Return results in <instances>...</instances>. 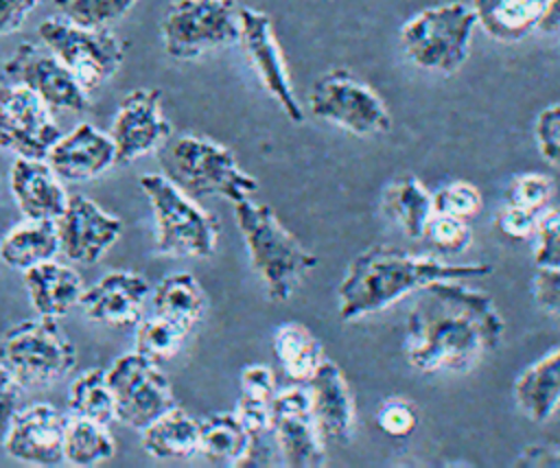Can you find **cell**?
<instances>
[{"label":"cell","instance_id":"obj_1","mask_svg":"<svg viewBox=\"0 0 560 468\" xmlns=\"http://www.w3.org/2000/svg\"><path fill=\"white\" fill-rule=\"evenodd\" d=\"M505 332L494 300L464 280H433L407 313L405 354L420 372H468Z\"/></svg>","mask_w":560,"mask_h":468},{"label":"cell","instance_id":"obj_2","mask_svg":"<svg viewBox=\"0 0 560 468\" xmlns=\"http://www.w3.org/2000/svg\"><path fill=\"white\" fill-rule=\"evenodd\" d=\"M492 273L490 265H448L392 245H372L354 256L337 286L343 321L374 315L433 280H470Z\"/></svg>","mask_w":560,"mask_h":468},{"label":"cell","instance_id":"obj_3","mask_svg":"<svg viewBox=\"0 0 560 468\" xmlns=\"http://www.w3.org/2000/svg\"><path fill=\"white\" fill-rule=\"evenodd\" d=\"M234 221L267 297L276 304L287 302L317 265V258L280 223L269 206L252 201V197L234 203Z\"/></svg>","mask_w":560,"mask_h":468},{"label":"cell","instance_id":"obj_4","mask_svg":"<svg viewBox=\"0 0 560 468\" xmlns=\"http://www.w3.org/2000/svg\"><path fill=\"white\" fill-rule=\"evenodd\" d=\"M160 164L164 175L192 199L219 195L238 203L258 190L256 177L238 166L236 155L210 138L186 133L166 140Z\"/></svg>","mask_w":560,"mask_h":468},{"label":"cell","instance_id":"obj_5","mask_svg":"<svg viewBox=\"0 0 560 468\" xmlns=\"http://www.w3.org/2000/svg\"><path fill=\"white\" fill-rule=\"evenodd\" d=\"M477 20L470 4L444 2L411 15L398 33L405 57L420 70L453 74L470 52Z\"/></svg>","mask_w":560,"mask_h":468},{"label":"cell","instance_id":"obj_6","mask_svg":"<svg viewBox=\"0 0 560 468\" xmlns=\"http://www.w3.org/2000/svg\"><path fill=\"white\" fill-rule=\"evenodd\" d=\"M140 186L149 197L155 221V247L177 258H208L214 254L219 223L166 175L147 173Z\"/></svg>","mask_w":560,"mask_h":468},{"label":"cell","instance_id":"obj_7","mask_svg":"<svg viewBox=\"0 0 560 468\" xmlns=\"http://www.w3.org/2000/svg\"><path fill=\"white\" fill-rule=\"evenodd\" d=\"M0 363L22 387L48 385L74 370L77 348L57 324V317L39 315V319H26L4 332Z\"/></svg>","mask_w":560,"mask_h":468},{"label":"cell","instance_id":"obj_8","mask_svg":"<svg viewBox=\"0 0 560 468\" xmlns=\"http://www.w3.org/2000/svg\"><path fill=\"white\" fill-rule=\"evenodd\" d=\"M308 112L354 136H381L392 127L383 98L348 70L335 68L317 77L306 98Z\"/></svg>","mask_w":560,"mask_h":468},{"label":"cell","instance_id":"obj_9","mask_svg":"<svg viewBox=\"0 0 560 468\" xmlns=\"http://www.w3.org/2000/svg\"><path fill=\"white\" fill-rule=\"evenodd\" d=\"M162 42L173 59H195L238 42V9L232 0H175L162 20Z\"/></svg>","mask_w":560,"mask_h":468},{"label":"cell","instance_id":"obj_10","mask_svg":"<svg viewBox=\"0 0 560 468\" xmlns=\"http://www.w3.org/2000/svg\"><path fill=\"white\" fill-rule=\"evenodd\" d=\"M37 33L85 92L101 87L122 66V46L107 28H85L70 20L48 17Z\"/></svg>","mask_w":560,"mask_h":468},{"label":"cell","instance_id":"obj_11","mask_svg":"<svg viewBox=\"0 0 560 468\" xmlns=\"http://www.w3.org/2000/svg\"><path fill=\"white\" fill-rule=\"evenodd\" d=\"M105 372L114 394L116 420L122 424L144 429L158 416L175 407L171 383L158 361L133 350L118 356Z\"/></svg>","mask_w":560,"mask_h":468},{"label":"cell","instance_id":"obj_12","mask_svg":"<svg viewBox=\"0 0 560 468\" xmlns=\"http://www.w3.org/2000/svg\"><path fill=\"white\" fill-rule=\"evenodd\" d=\"M238 42L265 92L278 103L291 122L304 120V109L293 92L289 68L280 50L273 22L265 11L238 9Z\"/></svg>","mask_w":560,"mask_h":468},{"label":"cell","instance_id":"obj_13","mask_svg":"<svg viewBox=\"0 0 560 468\" xmlns=\"http://www.w3.org/2000/svg\"><path fill=\"white\" fill-rule=\"evenodd\" d=\"M61 136L52 109L22 83H0V147L18 157L46 160Z\"/></svg>","mask_w":560,"mask_h":468},{"label":"cell","instance_id":"obj_14","mask_svg":"<svg viewBox=\"0 0 560 468\" xmlns=\"http://www.w3.org/2000/svg\"><path fill=\"white\" fill-rule=\"evenodd\" d=\"M2 72L9 81L33 90L52 112H85L90 105L88 92L79 85L72 72L50 50L46 52L31 42L18 46L4 61Z\"/></svg>","mask_w":560,"mask_h":468},{"label":"cell","instance_id":"obj_15","mask_svg":"<svg viewBox=\"0 0 560 468\" xmlns=\"http://www.w3.org/2000/svg\"><path fill=\"white\" fill-rule=\"evenodd\" d=\"M271 435L284 466L317 468L326 464V442L313 420L306 387L276 391L271 407Z\"/></svg>","mask_w":560,"mask_h":468},{"label":"cell","instance_id":"obj_16","mask_svg":"<svg viewBox=\"0 0 560 468\" xmlns=\"http://www.w3.org/2000/svg\"><path fill=\"white\" fill-rule=\"evenodd\" d=\"M168 136L171 125L162 114L160 90L140 87L120 101L109 129L118 164H129L136 157L155 151Z\"/></svg>","mask_w":560,"mask_h":468},{"label":"cell","instance_id":"obj_17","mask_svg":"<svg viewBox=\"0 0 560 468\" xmlns=\"http://www.w3.org/2000/svg\"><path fill=\"white\" fill-rule=\"evenodd\" d=\"M59 249L83 265L96 262L120 236L122 221L85 195H68L66 210L55 221Z\"/></svg>","mask_w":560,"mask_h":468},{"label":"cell","instance_id":"obj_18","mask_svg":"<svg viewBox=\"0 0 560 468\" xmlns=\"http://www.w3.org/2000/svg\"><path fill=\"white\" fill-rule=\"evenodd\" d=\"M66 416L48 402L18 409L2 442L9 457L28 466L52 468L63 464Z\"/></svg>","mask_w":560,"mask_h":468},{"label":"cell","instance_id":"obj_19","mask_svg":"<svg viewBox=\"0 0 560 468\" xmlns=\"http://www.w3.org/2000/svg\"><path fill=\"white\" fill-rule=\"evenodd\" d=\"M313 420L326 444H348L354 429V400L337 363L324 359L306 381Z\"/></svg>","mask_w":560,"mask_h":468},{"label":"cell","instance_id":"obj_20","mask_svg":"<svg viewBox=\"0 0 560 468\" xmlns=\"http://www.w3.org/2000/svg\"><path fill=\"white\" fill-rule=\"evenodd\" d=\"M46 162L59 179L88 182L116 164V149L109 133L81 122L70 133L57 138Z\"/></svg>","mask_w":560,"mask_h":468},{"label":"cell","instance_id":"obj_21","mask_svg":"<svg viewBox=\"0 0 560 468\" xmlns=\"http://www.w3.org/2000/svg\"><path fill=\"white\" fill-rule=\"evenodd\" d=\"M147 293L149 282L142 276L131 271H109L81 293L79 304L92 321L125 328L138 324Z\"/></svg>","mask_w":560,"mask_h":468},{"label":"cell","instance_id":"obj_22","mask_svg":"<svg viewBox=\"0 0 560 468\" xmlns=\"http://www.w3.org/2000/svg\"><path fill=\"white\" fill-rule=\"evenodd\" d=\"M13 199L26 219L57 221L68 203L59 177L44 160L18 157L9 173Z\"/></svg>","mask_w":560,"mask_h":468},{"label":"cell","instance_id":"obj_23","mask_svg":"<svg viewBox=\"0 0 560 468\" xmlns=\"http://www.w3.org/2000/svg\"><path fill=\"white\" fill-rule=\"evenodd\" d=\"M518 411L532 422H547L560 407V346L529 363L512 387Z\"/></svg>","mask_w":560,"mask_h":468},{"label":"cell","instance_id":"obj_24","mask_svg":"<svg viewBox=\"0 0 560 468\" xmlns=\"http://www.w3.org/2000/svg\"><path fill=\"white\" fill-rule=\"evenodd\" d=\"M24 284L28 291V300L37 315L44 317H61L74 304H79L83 293L81 276L61 262L44 260L24 271Z\"/></svg>","mask_w":560,"mask_h":468},{"label":"cell","instance_id":"obj_25","mask_svg":"<svg viewBox=\"0 0 560 468\" xmlns=\"http://www.w3.org/2000/svg\"><path fill=\"white\" fill-rule=\"evenodd\" d=\"M470 9L488 37L514 44L536 31L542 0H470Z\"/></svg>","mask_w":560,"mask_h":468},{"label":"cell","instance_id":"obj_26","mask_svg":"<svg viewBox=\"0 0 560 468\" xmlns=\"http://www.w3.org/2000/svg\"><path fill=\"white\" fill-rule=\"evenodd\" d=\"M142 446L155 459H190L199 453V420L175 405L142 429Z\"/></svg>","mask_w":560,"mask_h":468},{"label":"cell","instance_id":"obj_27","mask_svg":"<svg viewBox=\"0 0 560 468\" xmlns=\"http://www.w3.org/2000/svg\"><path fill=\"white\" fill-rule=\"evenodd\" d=\"M381 208L389 221H394L400 232L413 241L424 236V227L433 214L431 192L413 175L394 179L383 192Z\"/></svg>","mask_w":560,"mask_h":468},{"label":"cell","instance_id":"obj_28","mask_svg":"<svg viewBox=\"0 0 560 468\" xmlns=\"http://www.w3.org/2000/svg\"><path fill=\"white\" fill-rule=\"evenodd\" d=\"M252 446V435L241 418L230 411L212 413L199 422V453L210 464L241 466Z\"/></svg>","mask_w":560,"mask_h":468},{"label":"cell","instance_id":"obj_29","mask_svg":"<svg viewBox=\"0 0 560 468\" xmlns=\"http://www.w3.org/2000/svg\"><path fill=\"white\" fill-rule=\"evenodd\" d=\"M208 308V297L201 284L190 273H171L153 291V311L188 332L201 321Z\"/></svg>","mask_w":560,"mask_h":468},{"label":"cell","instance_id":"obj_30","mask_svg":"<svg viewBox=\"0 0 560 468\" xmlns=\"http://www.w3.org/2000/svg\"><path fill=\"white\" fill-rule=\"evenodd\" d=\"M59 251L57 225L48 219H28L22 225H15L0 243L2 260L26 271L33 265L50 260Z\"/></svg>","mask_w":560,"mask_h":468},{"label":"cell","instance_id":"obj_31","mask_svg":"<svg viewBox=\"0 0 560 468\" xmlns=\"http://www.w3.org/2000/svg\"><path fill=\"white\" fill-rule=\"evenodd\" d=\"M276 398V378L267 365H247L241 372V396L236 416L249 431L252 440L271 433V407Z\"/></svg>","mask_w":560,"mask_h":468},{"label":"cell","instance_id":"obj_32","mask_svg":"<svg viewBox=\"0 0 560 468\" xmlns=\"http://www.w3.org/2000/svg\"><path fill=\"white\" fill-rule=\"evenodd\" d=\"M273 354L284 374L298 383H306L326 359L319 339L298 321H287L273 332Z\"/></svg>","mask_w":560,"mask_h":468},{"label":"cell","instance_id":"obj_33","mask_svg":"<svg viewBox=\"0 0 560 468\" xmlns=\"http://www.w3.org/2000/svg\"><path fill=\"white\" fill-rule=\"evenodd\" d=\"M116 453V442L107 431V424L96 420L72 416L66 418L63 429V461L77 468H92Z\"/></svg>","mask_w":560,"mask_h":468},{"label":"cell","instance_id":"obj_34","mask_svg":"<svg viewBox=\"0 0 560 468\" xmlns=\"http://www.w3.org/2000/svg\"><path fill=\"white\" fill-rule=\"evenodd\" d=\"M68 402L74 416H83L101 424H109L116 418L114 394L103 367H92L79 374L70 385Z\"/></svg>","mask_w":560,"mask_h":468},{"label":"cell","instance_id":"obj_35","mask_svg":"<svg viewBox=\"0 0 560 468\" xmlns=\"http://www.w3.org/2000/svg\"><path fill=\"white\" fill-rule=\"evenodd\" d=\"M186 335L188 330L182 328L179 324L153 315L136 324V352L158 363L173 359L179 352Z\"/></svg>","mask_w":560,"mask_h":468},{"label":"cell","instance_id":"obj_36","mask_svg":"<svg viewBox=\"0 0 560 468\" xmlns=\"http://www.w3.org/2000/svg\"><path fill=\"white\" fill-rule=\"evenodd\" d=\"M66 20L85 28H105L120 20L138 0H52Z\"/></svg>","mask_w":560,"mask_h":468},{"label":"cell","instance_id":"obj_37","mask_svg":"<svg viewBox=\"0 0 560 468\" xmlns=\"http://www.w3.org/2000/svg\"><path fill=\"white\" fill-rule=\"evenodd\" d=\"M431 206L435 214H448L468 221L483 208V199L472 184L451 182L431 192Z\"/></svg>","mask_w":560,"mask_h":468},{"label":"cell","instance_id":"obj_38","mask_svg":"<svg viewBox=\"0 0 560 468\" xmlns=\"http://www.w3.org/2000/svg\"><path fill=\"white\" fill-rule=\"evenodd\" d=\"M553 182L542 173H521L516 175L505 192V203L525 208L529 212L540 214L547 210L553 197Z\"/></svg>","mask_w":560,"mask_h":468},{"label":"cell","instance_id":"obj_39","mask_svg":"<svg viewBox=\"0 0 560 468\" xmlns=\"http://www.w3.org/2000/svg\"><path fill=\"white\" fill-rule=\"evenodd\" d=\"M422 238H427L429 245H433L435 249H440L444 254H457L470 245L472 234L464 219L433 212L424 227Z\"/></svg>","mask_w":560,"mask_h":468},{"label":"cell","instance_id":"obj_40","mask_svg":"<svg viewBox=\"0 0 560 468\" xmlns=\"http://www.w3.org/2000/svg\"><path fill=\"white\" fill-rule=\"evenodd\" d=\"M536 267H560V208L540 212L534 230Z\"/></svg>","mask_w":560,"mask_h":468},{"label":"cell","instance_id":"obj_41","mask_svg":"<svg viewBox=\"0 0 560 468\" xmlns=\"http://www.w3.org/2000/svg\"><path fill=\"white\" fill-rule=\"evenodd\" d=\"M376 424L389 437H407L418 426L416 405L405 398H387L376 411Z\"/></svg>","mask_w":560,"mask_h":468},{"label":"cell","instance_id":"obj_42","mask_svg":"<svg viewBox=\"0 0 560 468\" xmlns=\"http://www.w3.org/2000/svg\"><path fill=\"white\" fill-rule=\"evenodd\" d=\"M534 140L542 160L560 168V103L547 105L534 120Z\"/></svg>","mask_w":560,"mask_h":468},{"label":"cell","instance_id":"obj_43","mask_svg":"<svg viewBox=\"0 0 560 468\" xmlns=\"http://www.w3.org/2000/svg\"><path fill=\"white\" fill-rule=\"evenodd\" d=\"M532 295L540 311L560 317V267H538L532 280Z\"/></svg>","mask_w":560,"mask_h":468},{"label":"cell","instance_id":"obj_44","mask_svg":"<svg viewBox=\"0 0 560 468\" xmlns=\"http://www.w3.org/2000/svg\"><path fill=\"white\" fill-rule=\"evenodd\" d=\"M540 214L536 212H529L525 208H518V206H512V203H505L501 208V212L497 214V225L499 230L514 238V241H525V238H532L534 236V230H536V221H538Z\"/></svg>","mask_w":560,"mask_h":468},{"label":"cell","instance_id":"obj_45","mask_svg":"<svg viewBox=\"0 0 560 468\" xmlns=\"http://www.w3.org/2000/svg\"><path fill=\"white\" fill-rule=\"evenodd\" d=\"M20 389L22 385L18 383V378L0 363V440L4 437L18 405H20Z\"/></svg>","mask_w":560,"mask_h":468},{"label":"cell","instance_id":"obj_46","mask_svg":"<svg viewBox=\"0 0 560 468\" xmlns=\"http://www.w3.org/2000/svg\"><path fill=\"white\" fill-rule=\"evenodd\" d=\"M39 0H0V37L18 31Z\"/></svg>","mask_w":560,"mask_h":468},{"label":"cell","instance_id":"obj_47","mask_svg":"<svg viewBox=\"0 0 560 468\" xmlns=\"http://www.w3.org/2000/svg\"><path fill=\"white\" fill-rule=\"evenodd\" d=\"M516 466H560V444L556 442H540L529 444L521 451V455L514 461Z\"/></svg>","mask_w":560,"mask_h":468},{"label":"cell","instance_id":"obj_48","mask_svg":"<svg viewBox=\"0 0 560 468\" xmlns=\"http://www.w3.org/2000/svg\"><path fill=\"white\" fill-rule=\"evenodd\" d=\"M536 31L560 33V0H542Z\"/></svg>","mask_w":560,"mask_h":468}]
</instances>
